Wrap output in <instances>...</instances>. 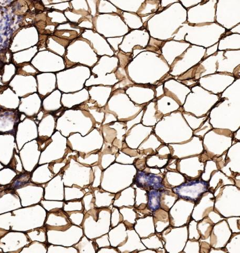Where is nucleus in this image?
Returning <instances> with one entry per match:
<instances>
[{
	"label": "nucleus",
	"instance_id": "obj_1",
	"mask_svg": "<svg viewBox=\"0 0 240 253\" xmlns=\"http://www.w3.org/2000/svg\"><path fill=\"white\" fill-rule=\"evenodd\" d=\"M209 183L202 179L186 180L185 183L172 188L180 199L196 203L209 189Z\"/></svg>",
	"mask_w": 240,
	"mask_h": 253
},
{
	"label": "nucleus",
	"instance_id": "obj_2",
	"mask_svg": "<svg viewBox=\"0 0 240 253\" xmlns=\"http://www.w3.org/2000/svg\"><path fill=\"white\" fill-rule=\"evenodd\" d=\"M132 185L137 186L145 191L151 189L169 190L165 186L163 177L139 170H137V175L133 179Z\"/></svg>",
	"mask_w": 240,
	"mask_h": 253
},
{
	"label": "nucleus",
	"instance_id": "obj_3",
	"mask_svg": "<svg viewBox=\"0 0 240 253\" xmlns=\"http://www.w3.org/2000/svg\"><path fill=\"white\" fill-rule=\"evenodd\" d=\"M162 190L151 189L147 192L148 209L155 212L161 209V195Z\"/></svg>",
	"mask_w": 240,
	"mask_h": 253
},
{
	"label": "nucleus",
	"instance_id": "obj_4",
	"mask_svg": "<svg viewBox=\"0 0 240 253\" xmlns=\"http://www.w3.org/2000/svg\"><path fill=\"white\" fill-rule=\"evenodd\" d=\"M87 213H90L91 215L93 216L94 218L96 219V221H98L99 219V210L97 208H93L90 211L87 212Z\"/></svg>",
	"mask_w": 240,
	"mask_h": 253
}]
</instances>
